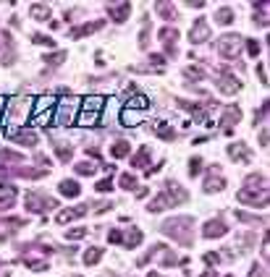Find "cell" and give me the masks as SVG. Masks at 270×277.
Here are the masks:
<instances>
[{
    "label": "cell",
    "mask_w": 270,
    "mask_h": 277,
    "mask_svg": "<svg viewBox=\"0 0 270 277\" xmlns=\"http://www.w3.org/2000/svg\"><path fill=\"white\" fill-rule=\"evenodd\" d=\"M189 199V194H186V189L184 186H178L176 180H166L163 183V191H160L150 204H147V212H163V209H168V207H178V204H184V201Z\"/></svg>",
    "instance_id": "obj_1"
},
{
    "label": "cell",
    "mask_w": 270,
    "mask_h": 277,
    "mask_svg": "<svg viewBox=\"0 0 270 277\" xmlns=\"http://www.w3.org/2000/svg\"><path fill=\"white\" fill-rule=\"evenodd\" d=\"M160 230H163L166 235H171L176 243L189 246L192 243V235H194V220L192 217H173V220H166Z\"/></svg>",
    "instance_id": "obj_2"
},
{
    "label": "cell",
    "mask_w": 270,
    "mask_h": 277,
    "mask_svg": "<svg viewBox=\"0 0 270 277\" xmlns=\"http://www.w3.org/2000/svg\"><path fill=\"white\" fill-rule=\"evenodd\" d=\"M105 97L102 95H89L82 100V107H79V115H76V123L79 126H97L100 123V115L105 110Z\"/></svg>",
    "instance_id": "obj_3"
},
{
    "label": "cell",
    "mask_w": 270,
    "mask_h": 277,
    "mask_svg": "<svg viewBox=\"0 0 270 277\" xmlns=\"http://www.w3.org/2000/svg\"><path fill=\"white\" fill-rule=\"evenodd\" d=\"M32 102H34V100H29V97H13V100L6 105L3 115H6V123L11 126L8 131H13L16 126L26 123V118H29V113H32Z\"/></svg>",
    "instance_id": "obj_4"
},
{
    "label": "cell",
    "mask_w": 270,
    "mask_h": 277,
    "mask_svg": "<svg viewBox=\"0 0 270 277\" xmlns=\"http://www.w3.org/2000/svg\"><path fill=\"white\" fill-rule=\"evenodd\" d=\"M79 107H82V100L76 97H66L61 102H56V113H52V123H58V126H71L76 120V113H79Z\"/></svg>",
    "instance_id": "obj_5"
},
{
    "label": "cell",
    "mask_w": 270,
    "mask_h": 277,
    "mask_svg": "<svg viewBox=\"0 0 270 277\" xmlns=\"http://www.w3.org/2000/svg\"><path fill=\"white\" fill-rule=\"evenodd\" d=\"M56 97L52 95H42L40 100H34L32 105V123L34 126H47L52 120V113H56Z\"/></svg>",
    "instance_id": "obj_6"
},
{
    "label": "cell",
    "mask_w": 270,
    "mask_h": 277,
    "mask_svg": "<svg viewBox=\"0 0 270 277\" xmlns=\"http://www.w3.org/2000/svg\"><path fill=\"white\" fill-rule=\"evenodd\" d=\"M241 42H244V37H239V34H223L221 40H218V45H215V50H218L221 58L236 63L239 60V52H241Z\"/></svg>",
    "instance_id": "obj_7"
},
{
    "label": "cell",
    "mask_w": 270,
    "mask_h": 277,
    "mask_svg": "<svg viewBox=\"0 0 270 277\" xmlns=\"http://www.w3.org/2000/svg\"><path fill=\"white\" fill-rule=\"evenodd\" d=\"M24 204H26V212H47L52 207H58V201L45 196V194H40V191H29L24 196Z\"/></svg>",
    "instance_id": "obj_8"
},
{
    "label": "cell",
    "mask_w": 270,
    "mask_h": 277,
    "mask_svg": "<svg viewBox=\"0 0 270 277\" xmlns=\"http://www.w3.org/2000/svg\"><path fill=\"white\" fill-rule=\"evenodd\" d=\"M236 199L241 204H249V207H267V189H241L236 194Z\"/></svg>",
    "instance_id": "obj_9"
},
{
    "label": "cell",
    "mask_w": 270,
    "mask_h": 277,
    "mask_svg": "<svg viewBox=\"0 0 270 277\" xmlns=\"http://www.w3.org/2000/svg\"><path fill=\"white\" fill-rule=\"evenodd\" d=\"M210 40V24L205 21V18H197L192 32H189V42L192 45H205Z\"/></svg>",
    "instance_id": "obj_10"
},
{
    "label": "cell",
    "mask_w": 270,
    "mask_h": 277,
    "mask_svg": "<svg viewBox=\"0 0 270 277\" xmlns=\"http://www.w3.org/2000/svg\"><path fill=\"white\" fill-rule=\"evenodd\" d=\"M239 120H241V107H239V105H228V107L223 110V118H221L223 134H233V126H236Z\"/></svg>",
    "instance_id": "obj_11"
},
{
    "label": "cell",
    "mask_w": 270,
    "mask_h": 277,
    "mask_svg": "<svg viewBox=\"0 0 270 277\" xmlns=\"http://www.w3.org/2000/svg\"><path fill=\"white\" fill-rule=\"evenodd\" d=\"M215 86H218L223 95H236V91L241 89V84H239V79L236 76H231V73L223 68L221 71V76H218V81H215Z\"/></svg>",
    "instance_id": "obj_12"
},
{
    "label": "cell",
    "mask_w": 270,
    "mask_h": 277,
    "mask_svg": "<svg viewBox=\"0 0 270 277\" xmlns=\"http://www.w3.org/2000/svg\"><path fill=\"white\" fill-rule=\"evenodd\" d=\"M8 139L21 144V146H34L37 144V134L32 131V128H13V131H8Z\"/></svg>",
    "instance_id": "obj_13"
},
{
    "label": "cell",
    "mask_w": 270,
    "mask_h": 277,
    "mask_svg": "<svg viewBox=\"0 0 270 277\" xmlns=\"http://www.w3.org/2000/svg\"><path fill=\"white\" fill-rule=\"evenodd\" d=\"M226 233H228V225L223 223L221 217L207 220V223H205V228H202V235H205V238H210V241H212V238H223Z\"/></svg>",
    "instance_id": "obj_14"
},
{
    "label": "cell",
    "mask_w": 270,
    "mask_h": 277,
    "mask_svg": "<svg viewBox=\"0 0 270 277\" xmlns=\"http://www.w3.org/2000/svg\"><path fill=\"white\" fill-rule=\"evenodd\" d=\"M223 189H226V178H223L221 168H212L210 175L205 178V191L212 194V191H223Z\"/></svg>",
    "instance_id": "obj_15"
},
{
    "label": "cell",
    "mask_w": 270,
    "mask_h": 277,
    "mask_svg": "<svg viewBox=\"0 0 270 277\" xmlns=\"http://www.w3.org/2000/svg\"><path fill=\"white\" fill-rule=\"evenodd\" d=\"M228 157L231 160H236V162H241V165H249L252 162V152H249V146L247 144H228Z\"/></svg>",
    "instance_id": "obj_16"
},
{
    "label": "cell",
    "mask_w": 270,
    "mask_h": 277,
    "mask_svg": "<svg viewBox=\"0 0 270 277\" xmlns=\"http://www.w3.org/2000/svg\"><path fill=\"white\" fill-rule=\"evenodd\" d=\"M107 13H111V18L116 24H123L131 16V3H111L107 6Z\"/></svg>",
    "instance_id": "obj_17"
},
{
    "label": "cell",
    "mask_w": 270,
    "mask_h": 277,
    "mask_svg": "<svg viewBox=\"0 0 270 277\" xmlns=\"http://www.w3.org/2000/svg\"><path fill=\"white\" fill-rule=\"evenodd\" d=\"M89 212V204H79V207H71V209H63V212H58V223L61 225H66V223H71V220H79V217H84Z\"/></svg>",
    "instance_id": "obj_18"
},
{
    "label": "cell",
    "mask_w": 270,
    "mask_h": 277,
    "mask_svg": "<svg viewBox=\"0 0 270 277\" xmlns=\"http://www.w3.org/2000/svg\"><path fill=\"white\" fill-rule=\"evenodd\" d=\"M102 26H105L102 18H97V21H87V24H82V26H76V29H71V37H74V40H82V37L92 34V32H97V29H102Z\"/></svg>",
    "instance_id": "obj_19"
},
{
    "label": "cell",
    "mask_w": 270,
    "mask_h": 277,
    "mask_svg": "<svg viewBox=\"0 0 270 277\" xmlns=\"http://www.w3.org/2000/svg\"><path fill=\"white\" fill-rule=\"evenodd\" d=\"M147 165H150V146H142V149L131 157V168H137V170H147Z\"/></svg>",
    "instance_id": "obj_20"
},
{
    "label": "cell",
    "mask_w": 270,
    "mask_h": 277,
    "mask_svg": "<svg viewBox=\"0 0 270 277\" xmlns=\"http://www.w3.org/2000/svg\"><path fill=\"white\" fill-rule=\"evenodd\" d=\"M29 16L34 18V21H47L50 18V6L47 3H32L29 6Z\"/></svg>",
    "instance_id": "obj_21"
},
{
    "label": "cell",
    "mask_w": 270,
    "mask_h": 277,
    "mask_svg": "<svg viewBox=\"0 0 270 277\" xmlns=\"http://www.w3.org/2000/svg\"><path fill=\"white\" fill-rule=\"evenodd\" d=\"M121 243H123V246H129V249H137V246L142 243V230L131 228V230L121 233Z\"/></svg>",
    "instance_id": "obj_22"
},
{
    "label": "cell",
    "mask_w": 270,
    "mask_h": 277,
    "mask_svg": "<svg viewBox=\"0 0 270 277\" xmlns=\"http://www.w3.org/2000/svg\"><path fill=\"white\" fill-rule=\"evenodd\" d=\"M244 189H267V175L265 173H252L247 180H244Z\"/></svg>",
    "instance_id": "obj_23"
},
{
    "label": "cell",
    "mask_w": 270,
    "mask_h": 277,
    "mask_svg": "<svg viewBox=\"0 0 270 277\" xmlns=\"http://www.w3.org/2000/svg\"><path fill=\"white\" fill-rule=\"evenodd\" d=\"M233 18H236V13H233L228 6H223V8L215 11V24H221V26H231Z\"/></svg>",
    "instance_id": "obj_24"
},
{
    "label": "cell",
    "mask_w": 270,
    "mask_h": 277,
    "mask_svg": "<svg viewBox=\"0 0 270 277\" xmlns=\"http://www.w3.org/2000/svg\"><path fill=\"white\" fill-rule=\"evenodd\" d=\"M58 191L63 194V196H68V199H76L79 194H82V186L76 180H61V186H58Z\"/></svg>",
    "instance_id": "obj_25"
},
{
    "label": "cell",
    "mask_w": 270,
    "mask_h": 277,
    "mask_svg": "<svg viewBox=\"0 0 270 277\" xmlns=\"http://www.w3.org/2000/svg\"><path fill=\"white\" fill-rule=\"evenodd\" d=\"M155 11H157L160 18H166V21H173L176 18V6L173 3H163V0H160V3H155Z\"/></svg>",
    "instance_id": "obj_26"
},
{
    "label": "cell",
    "mask_w": 270,
    "mask_h": 277,
    "mask_svg": "<svg viewBox=\"0 0 270 277\" xmlns=\"http://www.w3.org/2000/svg\"><path fill=\"white\" fill-rule=\"evenodd\" d=\"M126 155H131V144L129 141H116V144H111V157H116V160H121V157H126Z\"/></svg>",
    "instance_id": "obj_27"
},
{
    "label": "cell",
    "mask_w": 270,
    "mask_h": 277,
    "mask_svg": "<svg viewBox=\"0 0 270 277\" xmlns=\"http://www.w3.org/2000/svg\"><path fill=\"white\" fill-rule=\"evenodd\" d=\"M126 107H129V110H139V113H142V110L150 107V97L147 95H134L129 102H126Z\"/></svg>",
    "instance_id": "obj_28"
},
{
    "label": "cell",
    "mask_w": 270,
    "mask_h": 277,
    "mask_svg": "<svg viewBox=\"0 0 270 277\" xmlns=\"http://www.w3.org/2000/svg\"><path fill=\"white\" fill-rule=\"evenodd\" d=\"M157 37H160V42H163V45H171V47H176L178 32H176V29H171V26H163V29L157 32Z\"/></svg>",
    "instance_id": "obj_29"
},
{
    "label": "cell",
    "mask_w": 270,
    "mask_h": 277,
    "mask_svg": "<svg viewBox=\"0 0 270 277\" xmlns=\"http://www.w3.org/2000/svg\"><path fill=\"white\" fill-rule=\"evenodd\" d=\"M52 149H56V155H58L61 162H68L71 157H74V149H71L66 141H56V144H52Z\"/></svg>",
    "instance_id": "obj_30"
},
{
    "label": "cell",
    "mask_w": 270,
    "mask_h": 277,
    "mask_svg": "<svg viewBox=\"0 0 270 277\" xmlns=\"http://www.w3.org/2000/svg\"><path fill=\"white\" fill-rule=\"evenodd\" d=\"M155 134L163 139V141H173V139H176V131H173L171 126H166L163 120H157V123H155Z\"/></svg>",
    "instance_id": "obj_31"
},
{
    "label": "cell",
    "mask_w": 270,
    "mask_h": 277,
    "mask_svg": "<svg viewBox=\"0 0 270 277\" xmlns=\"http://www.w3.org/2000/svg\"><path fill=\"white\" fill-rule=\"evenodd\" d=\"M66 58H68V52H66V50H58V52H52V55H45L42 60H45V66H50V68H58Z\"/></svg>",
    "instance_id": "obj_32"
},
{
    "label": "cell",
    "mask_w": 270,
    "mask_h": 277,
    "mask_svg": "<svg viewBox=\"0 0 270 277\" xmlns=\"http://www.w3.org/2000/svg\"><path fill=\"white\" fill-rule=\"evenodd\" d=\"M102 254H105V251H102V249H97V246H92V249H87V251H84V264H87V267H92V264H97V262L102 259Z\"/></svg>",
    "instance_id": "obj_33"
},
{
    "label": "cell",
    "mask_w": 270,
    "mask_h": 277,
    "mask_svg": "<svg viewBox=\"0 0 270 277\" xmlns=\"http://www.w3.org/2000/svg\"><path fill=\"white\" fill-rule=\"evenodd\" d=\"M13 199H16V186H0V204L11 207Z\"/></svg>",
    "instance_id": "obj_34"
},
{
    "label": "cell",
    "mask_w": 270,
    "mask_h": 277,
    "mask_svg": "<svg viewBox=\"0 0 270 277\" xmlns=\"http://www.w3.org/2000/svg\"><path fill=\"white\" fill-rule=\"evenodd\" d=\"M184 76H186V79H194V81H202L207 73H205L202 66H189V68H184Z\"/></svg>",
    "instance_id": "obj_35"
},
{
    "label": "cell",
    "mask_w": 270,
    "mask_h": 277,
    "mask_svg": "<svg viewBox=\"0 0 270 277\" xmlns=\"http://www.w3.org/2000/svg\"><path fill=\"white\" fill-rule=\"evenodd\" d=\"M3 162H24V155L13 149H0V165Z\"/></svg>",
    "instance_id": "obj_36"
},
{
    "label": "cell",
    "mask_w": 270,
    "mask_h": 277,
    "mask_svg": "<svg viewBox=\"0 0 270 277\" xmlns=\"http://www.w3.org/2000/svg\"><path fill=\"white\" fill-rule=\"evenodd\" d=\"M121 123H123V126H137V123H139V113H137V110L123 107V113H121Z\"/></svg>",
    "instance_id": "obj_37"
},
{
    "label": "cell",
    "mask_w": 270,
    "mask_h": 277,
    "mask_svg": "<svg viewBox=\"0 0 270 277\" xmlns=\"http://www.w3.org/2000/svg\"><path fill=\"white\" fill-rule=\"evenodd\" d=\"M95 170H97V165L89 162V160H84V162L76 165V173H79V175H95Z\"/></svg>",
    "instance_id": "obj_38"
},
{
    "label": "cell",
    "mask_w": 270,
    "mask_h": 277,
    "mask_svg": "<svg viewBox=\"0 0 270 277\" xmlns=\"http://www.w3.org/2000/svg\"><path fill=\"white\" fill-rule=\"evenodd\" d=\"M118 183H121V189H126V191H134V189H137V178H134L131 173H123V175L118 178Z\"/></svg>",
    "instance_id": "obj_39"
},
{
    "label": "cell",
    "mask_w": 270,
    "mask_h": 277,
    "mask_svg": "<svg viewBox=\"0 0 270 277\" xmlns=\"http://www.w3.org/2000/svg\"><path fill=\"white\" fill-rule=\"evenodd\" d=\"M97 194H111L113 191V178L111 175H107V178H102V180H97Z\"/></svg>",
    "instance_id": "obj_40"
},
{
    "label": "cell",
    "mask_w": 270,
    "mask_h": 277,
    "mask_svg": "<svg viewBox=\"0 0 270 277\" xmlns=\"http://www.w3.org/2000/svg\"><path fill=\"white\" fill-rule=\"evenodd\" d=\"M202 165H205L202 157H192V160H189V175H192V178L200 175V173H202Z\"/></svg>",
    "instance_id": "obj_41"
},
{
    "label": "cell",
    "mask_w": 270,
    "mask_h": 277,
    "mask_svg": "<svg viewBox=\"0 0 270 277\" xmlns=\"http://www.w3.org/2000/svg\"><path fill=\"white\" fill-rule=\"evenodd\" d=\"M32 42H34V45H47V47H56V40H50L47 34H34V37H32Z\"/></svg>",
    "instance_id": "obj_42"
},
{
    "label": "cell",
    "mask_w": 270,
    "mask_h": 277,
    "mask_svg": "<svg viewBox=\"0 0 270 277\" xmlns=\"http://www.w3.org/2000/svg\"><path fill=\"white\" fill-rule=\"evenodd\" d=\"M260 50H262V45H260L257 40H247V52L252 55V58H257V55H260Z\"/></svg>",
    "instance_id": "obj_43"
},
{
    "label": "cell",
    "mask_w": 270,
    "mask_h": 277,
    "mask_svg": "<svg viewBox=\"0 0 270 277\" xmlns=\"http://www.w3.org/2000/svg\"><path fill=\"white\" fill-rule=\"evenodd\" d=\"M84 235H87V228H71L66 233V238H71V241H82Z\"/></svg>",
    "instance_id": "obj_44"
},
{
    "label": "cell",
    "mask_w": 270,
    "mask_h": 277,
    "mask_svg": "<svg viewBox=\"0 0 270 277\" xmlns=\"http://www.w3.org/2000/svg\"><path fill=\"white\" fill-rule=\"evenodd\" d=\"M265 115H267V102H262V105H260V113H255V128L265 120Z\"/></svg>",
    "instance_id": "obj_45"
},
{
    "label": "cell",
    "mask_w": 270,
    "mask_h": 277,
    "mask_svg": "<svg viewBox=\"0 0 270 277\" xmlns=\"http://www.w3.org/2000/svg\"><path fill=\"white\" fill-rule=\"evenodd\" d=\"M111 209V201H97V204H92V212L95 214H102V212H107Z\"/></svg>",
    "instance_id": "obj_46"
},
{
    "label": "cell",
    "mask_w": 270,
    "mask_h": 277,
    "mask_svg": "<svg viewBox=\"0 0 270 277\" xmlns=\"http://www.w3.org/2000/svg\"><path fill=\"white\" fill-rule=\"evenodd\" d=\"M147 45H150V26H145L139 34V47H147Z\"/></svg>",
    "instance_id": "obj_47"
},
{
    "label": "cell",
    "mask_w": 270,
    "mask_h": 277,
    "mask_svg": "<svg viewBox=\"0 0 270 277\" xmlns=\"http://www.w3.org/2000/svg\"><path fill=\"white\" fill-rule=\"evenodd\" d=\"M257 76H260V84H262V86H267V71H265V66H262V63H257Z\"/></svg>",
    "instance_id": "obj_48"
},
{
    "label": "cell",
    "mask_w": 270,
    "mask_h": 277,
    "mask_svg": "<svg viewBox=\"0 0 270 277\" xmlns=\"http://www.w3.org/2000/svg\"><path fill=\"white\" fill-rule=\"evenodd\" d=\"M265 274V269L260 267V264H252V269H249V277H262Z\"/></svg>",
    "instance_id": "obj_49"
},
{
    "label": "cell",
    "mask_w": 270,
    "mask_h": 277,
    "mask_svg": "<svg viewBox=\"0 0 270 277\" xmlns=\"http://www.w3.org/2000/svg\"><path fill=\"white\" fill-rule=\"evenodd\" d=\"M107 241H111V243H121V230H111V233H107Z\"/></svg>",
    "instance_id": "obj_50"
},
{
    "label": "cell",
    "mask_w": 270,
    "mask_h": 277,
    "mask_svg": "<svg viewBox=\"0 0 270 277\" xmlns=\"http://www.w3.org/2000/svg\"><path fill=\"white\" fill-rule=\"evenodd\" d=\"M218 262H221L218 254H205V264H218Z\"/></svg>",
    "instance_id": "obj_51"
},
{
    "label": "cell",
    "mask_w": 270,
    "mask_h": 277,
    "mask_svg": "<svg viewBox=\"0 0 270 277\" xmlns=\"http://www.w3.org/2000/svg\"><path fill=\"white\" fill-rule=\"evenodd\" d=\"M260 146H267V128L260 131Z\"/></svg>",
    "instance_id": "obj_52"
},
{
    "label": "cell",
    "mask_w": 270,
    "mask_h": 277,
    "mask_svg": "<svg viewBox=\"0 0 270 277\" xmlns=\"http://www.w3.org/2000/svg\"><path fill=\"white\" fill-rule=\"evenodd\" d=\"M3 110H6V100L0 97V118H3Z\"/></svg>",
    "instance_id": "obj_53"
},
{
    "label": "cell",
    "mask_w": 270,
    "mask_h": 277,
    "mask_svg": "<svg viewBox=\"0 0 270 277\" xmlns=\"http://www.w3.org/2000/svg\"><path fill=\"white\" fill-rule=\"evenodd\" d=\"M150 277H163V274H157V272H150Z\"/></svg>",
    "instance_id": "obj_54"
},
{
    "label": "cell",
    "mask_w": 270,
    "mask_h": 277,
    "mask_svg": "<svg viewBox=\"0 0 270 277\" xmlns=\"http://www.w3.org/2000/svg\"><path fill=\"white\" fill-rule=\"evenodd\" d=\"M228 277H233V274H228Z\"/></svg>",
    "instance_id": "obj_55"
}]
</instances>
